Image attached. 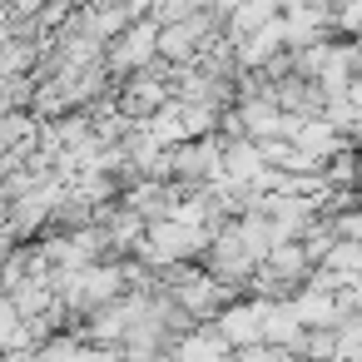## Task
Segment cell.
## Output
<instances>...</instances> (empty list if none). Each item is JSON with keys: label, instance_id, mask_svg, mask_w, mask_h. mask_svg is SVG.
<instances>
[{"label": "cell", "instance_id": "cell-1", "mask_svg": "<svg viewBox=\"0 0 362 362\" xmlns=\"http://www.w3.org/2000/svg\"><path fill=\"white\" fill-rule=\"evenodd\" d=\"M159 60V21H134L129 30H119L115 40H110V55H105V65H110V75H139V70H149Z\"/></svg>", "mask_w": 362, "mask_h": 362}, {"label": "cell", "instance_id": "cell-2", "mask_svg": "<svg viewBox=\"0 0 362 362\" xmlns=\"http://www.w3.org/2000/svg\"><path fill=\"white\" fill-rule=\"evenodd\" d=\"M288 50V21L283 16H273L268 25H258L253 35H243L238 40V70H263L268 60H278Z\"/></svg>", "mask_w": 362, "mask_h": 362}, {"label": "cell", "instance_id": "cell-3", "mask_svg": "<svg viewBox=\"0 0 362 362\" xmlns=\"http://www.w3.org/2000/svg\"><path fill=\"white\" fill-rule=\"evenodd\" d=\"M263 308H268V298H258V303H228L214 322H218V332L233 347H253V342H263Z\"/></svg>", "mask_w": 362, "mask_h": 362}, {"label": "cell", "instance_id": "cell-4", "mask_svg": "<svg viewBox=\"0 0 362 362\" xmlns=\"http://www.w3.org/2000/svg\"><path fill=\"white\" fill-rule=\"evenodd\" d=\"M35 65V45L30 40H11V45H0V75H21Z\"/></svg>", "mask_w": 362, "mask_h": 362}, {"label": "cell", "instance_id": "cell-5", "mask_svg": "<svg viewBox=\"0 0 362 362\" xmlns=\"http://www.w3.org/2000/svg\"><path fill=\"white\" fill-rule=\"evenodd\" d=\"M327 184H357V154H332L327 159Z\"/></svg>", "mask_w": 362, "mask_h": 362}, {"label": "cell", "instance_id": "cell-6", "mask_svg": "<svg viewBox=\"0 0 362 362\" xmlns=\"http://www.w3.org/2000/svg\"><path fill=\"white\" fill-rule=\"evenodd\" d=\"M332 25H337V30L362 35V0H342V6H337V16H332Z\"/></svg>", "mask_w": 362, "mask_h": 362}, {"label": "cell", "instance_id": "cell-7", "mask_svg": "<svg viewBox=\"0 0 362 362\" xmlns=\"http://www.w3.org/2000/svg\"><path fill=\"white\" fill-rule=\"evenodd\" d=\"M16 238H21V233H16L11 223H6V228H0V268H6V263L16 258Z\"/></svg>", "mask_w": 362, "mask_h": 362}]
</instances>
